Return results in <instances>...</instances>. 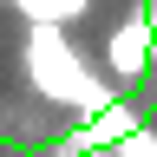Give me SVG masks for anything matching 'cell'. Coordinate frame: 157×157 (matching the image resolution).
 Returning a JSON list of instances; mask_svg holds the SVG:
<instances>
[{
	"instance_id": "1",
	"label": "cell",
	"mask_w": 157,
	"mask_h": 157,
	"mask_svg": "<svg viewBox=\"0 0 157 157\" xmlns=\"http://www.w3.org/2000/svg\"><path fill=\"white\" fill-rule=\"evenodd\" d=\"M20 66H26V85L39 98H52L59 111H105L118 85L111 72H98L85 52L72 46V26H26V46H20Z\"/></svg>"
},
{
	"instance_id": "2",
	"label": "cell",
	"mask_w": 157,
	"mask_h": 157,
	"mask_svg": "<svg viewBox=\"0 0 157 157\" xmlns=\"http://www.w3.org/2000/svg\"><path fill=\"white\" fill-rule=\"evenodd\" d=\"M151 46H157V26L144 13H124L111 26V39H105V72H111V85H137L144 78V66H151Z\"/></svg>"
},
{
	"instance_id": "3",
	"label": "cell",
	"mask_w": 157,
	"mask_h": 157,
	"mask_svg": "<svg viewBox=\"0 0 157 157\" xmlns=\"http://www.w3.org/2000/svg\"><path fill=\"white\" fill-rule=\"evenodd\" d=\"M124 131H137V111L111 98L105 111H85V124H78V131L66 137V151H105V144H118Z\"/></svg>"
},
{
	"instance_id": "4",
	"label": "cell",
	"mask_w": 157,
	"mask_h": 157,
	"mask_svg": "<svg viewBox=\"0 0 157 157\" xmlns=\"http://www.w3.org/2000/svg\"><path fill=\"white\" fill-rule=\"evenodd\" d=\"M13 13L26 26H78L92 13V0H13Z\"/></svg>"
},
{
	"instance_id": "5",
	"label": "cell",
	"mask_w": 157,
	"mask_h": 157,
	"mask_svg": "<svg viewBox=\"0 0 157 157\" xmlns=\"http://www.w3.org/2000/svg\"><path fill=\"white\" fill-rule=\"evenodd\" d=\"M111 157H157V131H151V124H137V131H124V137L111 144Z\"/></svg>"
}]
</instances>
